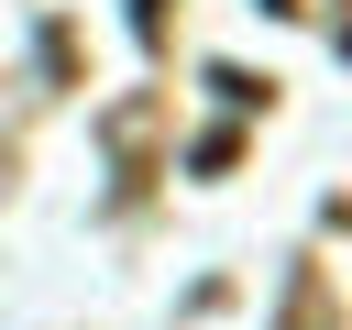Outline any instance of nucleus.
Returning <instances> with one entry per match:
<instances>
[{
  "label": "nucleus",
  "mask_w": 352,
  "mask_h": 330,
  "mask_svg": "<svg viewBox=\"0 0 352 330\" xmlns=\"http://www.w3.org/2000/svg\"><path fill=\"white\" fill-rule=\"evenodd\" d=\"M132 33L154 44V33H165V0H132Z\"/></svg>",
  "instance_id": "2"
},
{
  "label": "nucleus",
  "mask_w": 352,
  "mask_h": 330,
  "mask_svg": "<svg viewBox=\"0 0 352 330\" xmlns=\"http://www.w3.org/2000/svg\"><path fill=\"white\" fill-rule=\"evenodd\" d=\"M264 11H297V0H264Z\"/></svg>",
  "instance_id": "3"
},
{
  "label": "nucleus",
  "mask_w": 352,
  "mask_h": 330,
  "mask_svg": "<svg viewBox=\"0 0 352 330\" xmlns=\"http://www.w3.org/2000/svg\"><path fill=\"white\" fill-rule=\"evenodd\" d=\"M286 330H330V297H319V275H297V286H286Z\"/></svg>",
  "instance_id": "1"
}]
</instances>
